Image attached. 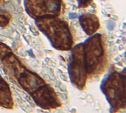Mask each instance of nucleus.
I'll list each match as a JSON object with an SVG mask.
<instances>
[{
  "label": "nucleus",
  "instance_id": "8",
  "mask_svg": "<svg viewBox=\"0 0 126 113\" xmlns=\"http://www.w3.org/2000/svg\"><path fill=\"white\" fill-rule=\"evenodd\" d=\"M77 6L80 9L87 8L92 4L93 0H77Z\"/></svg>",
  "mask_w": 126,
  "mask_h": 113
},
{
  "label": "nucleus",
  "instance_id": "6",
  "mask_svg": "<svg viewBox=\"0 0 126 113\" xmlns=\"http://www.w3.org/2000/svg\"><path fill=\"white\" fill-rule=\"evenodd\" d=\"M11 22V15L7 11L0 13V28H6Z\"/></svg>",
  "mask_w": 126,
  "mask_h": 113
},
{
  "label": "nucleus",
  "instance_id": "9",
  "mask_svg": "<svg viewBox=\"0 0 126 113\" xmlns=\"http://www.w3.org/2000/svg\"><path fill=\"white\" fill-rule=\"evenodd\" d=\"M6 1V0H0V5H2Z\"/></svg>",
  "mask_w": 126,
  "mask_h": 113
},
{
  "label": "nucleus",
  "instance_id": "4",
  "mask_svg": "<svg viewBox=\"0 0 126 113\" xmlns=\"http://www.w3.org/2000/svg\"><path fill=\"white\" fill-rule=\"evenodd\" d=\"M68 70L72 83L82 89L86 84L88 76L83 60V43L77 44L71 49Z\"/></svg>",
  "mask_w": 126,
  "mask_h": 113
},
{
  "label": "nucleus",
  "instance_id": "7",
  "mask_svg": "<svg viewBox=\"0 0 126 113\" xmlns=\"http://www.w3.org/2000/svg\"><path fill=\"white\" fill-rule=\"evenodd\" d=\"M11 52L12 50L8 46H7L4 43L0 42V59H2Z\"/></svg>",
  "mask_w": 126,
  "mask_h": 113
},
{
  "label": "nucleus",
  "instance_id": "2",
  "mask_svg": "<svg viewBox=\"0 0 126 113\" xmlns=\"http://www.w3.org/2000/svg\"><path fill=\"white\" fill-rule=\"evenodd\" d=\"M83 60L87 75L94 77L100 75L107 64V47L101 33L90 36L83 43Z\"/></svg>",
  "mask_w": 126,
  "mask_h": 113
},
{
  "label": "nucleus",
  "instance_id": "1",
  "mask_svg": "<svg viewBox=\"0 0 126 113\" xmlns=\"http://www.w3.org/2000/svg\"><path fill=\"white\" fill-rule=\"evenodd\" d=\"M35 24L54 49L69 51L74 46V39L66 21L60 17L47 16L35 19Z\"/></svg>",
  "mask_w": 126,
  "mask_h": 113
},
{
  "label": "nucleus",
  "instance_id": "5",
  "mask_svg": "<svg viewBox=\"0 0 126 113\" xmlns=\"http://www.w3.org/2000/svg\"><path fill=\"white\" fill-rule=\"evenodd\" d=\"M78 21L82 30L88 36L96 33L100 28V19L94 14H81L78 18Z\"/></svg>",
  "mask_w": 126,
  "mask_h": 113
},
{
  "label": "nucleus",
  "instance_id": "3",
  "mask_svg": "<svg viewBox=\"0 0 126 113\" xmlns=\"http://www.w3.org/2000/svg\"><path fill=\"white\" fill-rule=\"evenodd\" d=\"M24 8L35 20L47 16L60 17L64 13L65 5L63 0H24Z\"/></svg>",
  "mask_w": 126,
  "mask_h": 113
}]
</instances>
